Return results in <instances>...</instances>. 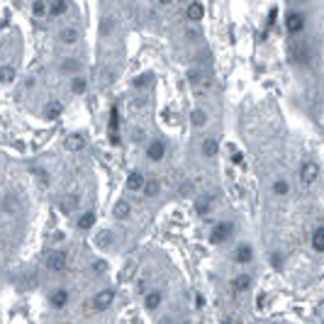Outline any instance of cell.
Returning a JSON list of instances; mask_svg holds the SVG:
<instances>
[{
	"mask_svg": "<svg viewBox=\"0 0 324 324\" xmlns=\"http://www.w3.org/2000/svg\"><path fill=\"white\" fill-rule=\"evenodd\" d=\"M232 232H234V224L232 222H217L210 229V241L212 244H222V241H227L232 237Z\"/></svg>",
	"mask_w": 324,
	"mask_h": 324,
	"instance_id": "6da1fadb",
	"label": "cell"
},
{
	"mask_svg": "<svg viewBox=\"0 0 324 324\" xmlns=\"http://www.w3.org/2000/svg\"><path fill=\"white\" fill-rule=\"evenodd\" d=\"M66 266H68V254H66L64 249H54V251L47 256V268H49V271H56V273H59V271H64Z\"/></svg>",
	"mask_w": 324,
	"mask_h": 324,
	"instance_id": "7a4b0ae2",
	"label": "cell"
},
{
	"mask_svg": "<svg viewBox=\"0 0 324 324\" xmlns=\"http://www.w3.org/2000/svg\"><path fill=\"white\" fill-rule=\"evenodd\" d=\"M290 59L295 61V64H309V59H312V51H309V47L307 44H302V42H297V44H290Z\"/></svg>",
	"mask_w": 324,
	"mask_h": 324,
	"instance_id": "3957f363",
	"label": "cell"
},
{
	"mask_svg": "<svg viewBox=\"0 0 324 324\" xmlns=\"http://www.w3.org/2000/svg\"><path fill=\"white\" fill-rule=\"evenodd\" d=\"M112 302H115V290H112V288H105V290H100V292L93 297V305H95V309H98V312L110 309V307H112Z\"/></svg>",
	"mask_w": 324,
	"mask_h": 324,
	"instance_id": "277c9868",
	"label": "cell"
},
{
	"mask_svg": "<svg viewBox=\"0 0 324 324\" xmlns=\"http://www.w3.org/2000/svg\"><path fill=\"white\" fill-rule=\"evenodd\" d=\"M319 176V166L314 164V161H305L302 169H300V183L302 186H312Z\"/></svg>",
	"mask_w": 324,
	"mask_h": 324,
	"instance_id": "5b68a950",
	"label": "cell"
},
{
	"mask_svg": "<svg viewBox=\"0 0 324 324\" xmlns=\"http://www.w3.org/2000/svg\"><path fill=\"white\" fill-rule=\"evenodd\" d=\"M251 258H254V246L251 244H239L237 251H234V261L246 266V263H251Z\"/></svg>",
	"mask_w": 324,
	"mask_h": 324,
	"instance_id": "8992f818",
	"label": "cell"
},
{
	"mask_svg": "<svg viewBox=\"0 0 324 324\" xmlns=\"http://www.w3.org/2000/svg\"><path fill=\"white\" fill-rule=\"evenodd\" d=\"M49 302H51L54 309H64V307L68 305V290H66V288H56V290L49 295Z\"/></svg>",
	"mask_w": 324,
	"mask_h": 324,
	"instance_id": "52a82bcc",
	"label": "cell"
},
{
	"mask_svg": "<svg viewBox=\"0 0 324 324\" xmlns=\"http://www.w3.org/2000/svg\"><path fill=\"white\" fill-rule=\"evenodd\" d=\"M285 25H288V32H290V34H300V32L305 30V17H302L300 13H290L288 20H285Z\"/></svg>",
	"mask_w": 324,
	"mask_h": 324,
	"instance_id": "ba28073f",
	"label": "cell"
},
{
	"mask_svg": "<svg viewBox=\"0 0 324 324\" xmlns=\"http://www.w3.org/2000/svg\"><path fill=\"white\" fill-rule=\"evenodd\" d=\"M161 300H164L161 290H151V292H146V297H144V307H146L149 312H153V309L161 307Z\"/></svg>",
	"mask_w": 324,
	"mask_h": 324,
	"instance_id": "9c48e42d",
	"label": "cell"
},
{
	"mask_svg": "<svg viewBox=\"0 0 324 324\" xmlns=\"http://www.w3.org/2000/svg\"><path fill=\"white\" fill-rule=\"evenodd\" d=\"M251 275L249 273H241V275H237L234 280H232V288H234V292H246L249 288H251Z\"/></svg>",
	"mask_w": 324,
	"mask_h": 324,
	"instance_id": "30bf717a",
	"label": "cell"
},
{
	"mask_svg": "<svg viewBox=\"0 0 324 324\" xmlns=\"http://www.w3.org/2000/svg\"><path fill=\"white\" fill-rule=\"evenodd\" d=\"M164 153H166V146L161 144V141H151L149 149H146V156L151 161H161V158H164Z\"/></svg>",
	"mask_w": 324,
	"mask_h": 324,
	"instance_id": "8fae6325",
	"label": "cell"
},
{
	"mask_svg": "<svg viewBox=\"0 0 324 324\" xmlns=\"http://www.w3.org/2000/svg\"><path fill=\"white\" fill-rule=\"evenodd\" d=\"M312 249L317 254H324V227H317L312 232Z\"/></svg>",
	"mask_w": 324,
	"mask_h": 324,
	"instance_id": "7c38bea8",
	"label": "cell"
},
{
	"mask_svg": "<svg viewBox=\"0 0 324 324\" xmlns=\"http://www.w3.org/2000/svg\"><path fill=\"white\" fill-rule=\"evenodd\" d=\"M83 146H85V139L81 134H68L66 136V149L68 151H81Z\"/></svg>",
	"mask_w": 324,
	"mask_h": 324,
	"instance_id": "4fadbf2b",
	"label": "cell"
},
{
	"mask_svg": "<svg viewBox=\"0 0 324 324\" xmlns=\"http://www.w3.org/2000/svg\"><path fill=\"white\" fill-rule=\"evenodd\" d=\"M129 212H132V207H129V203H124V200H119V203L112 207V217H115V220H127Z\"/></svg>",
	"mask_w": 324,
	"mask_h": 324,
	"instance_id": "5bb4252c",
	"label": "cell"
},
{
	"mask_svg": "<svg viewBox=\"0 0 324 324\" xmlns=\"http://www.w3.org/2000/svg\"><path fill=\"white\" fill-rule=\"evenodd\" d=\"M127 188H129V190H141V188H144V176H141L139 171L129 173V176H127Z\"/></svg>",
	"mask_w": 324,
	"mask_h": 324,
	"instance_id": "9a60e30c",
	"label": "cell"
},
{
	"mask_svg": "<svg viewBox=\"0 0 324 324\" xmlns=\"http://www.w3.org/2000/svg\"><path fill=\"white\" fill-rule=\"evenodd\" d=\"M203 15H205V8H203L200 3H193V5L188 8V17H190L193 22H198V20H203Z\"/></svg>",
	"mask_w": 324,
	"mask_h": 324,
	"instance_id": "2e32d148",
	"label": "cell"
},
{
	"mask_svg": "<svg viewBox=\"0 0 324 324\" xmlns=\"http://www.w3.org/2000/svg\"><path fill=\"white\" fill-rule=\"evenodd\" d=\"M144 195L146 198H153V195H158V190H161V186H158V181H144Z\"/></svg>",
	"mask_w": 324,
	"mask_h": 324,
	"instance_id": "e0dca14e",
	"label": "cell"
},
{
	"mask_svg": "<svg viewBox=\"0 0 324 324\" xmlns=\"http://www.w3.org/2000/svg\"><path fill=\"white\" fill-rule=\"evenodd\" d=\"M0 81L13 83L15 81V66H0Z\"/></svg>",
	"mask_w": 324,
	"mask_h": 324,
	"instance_id": "ac0fdd59",
	"label": "cell"
},
{
	"mask_svg": "<svg viewBox=\"0 0 324 324\" xmlns=\"http://www.w3.org/2000/svg\"><path fill=\"white\" fill-rule=\"evenodd\" d=\"M217 149H220L217 139H205V141H203V153H205V156H215Z\"/></svg>",
	"mask_w": 324,
	"mask_h": 324,
	"instance_id": "d6986e66",
	"label": "cell"
},
{
	"mask_svg": "<svg viewBox=\"0 0 324 324\" xmlns=\"http://www.w3.org/2000/svg\"><path fill=\"white\" fill-rule=\"evenodd\" d=\"M93 224H95V215H93V212L81 215V220H78V229H90Z\"/></svg>",
	"mask_w": 324,
	"mask_h": 324,
	"instance_id": "ffe728a7",
	"label": "cell"
},
{
	"mask_svg": "<svg viewBox=\"0 0 324 324\" xmlns=\"http://www.w3.org/2000/svg\"><path fill=\"white\" fill-rule=\"evenodd\" d=\"M190 122H193L195 127H203V124L207 122V115H205L203 110H193V112H190Z\"/></svg>",
	"mask_w": 324,
	"mask_h": 324,
	"instance_id": "44dd1931",
	"label": "cell"
},
{
	"mask_svg": "<svg viewBox=\"0 0 324 324\" xmlns=\"http://www.w3.org/2000/svg\"><path fill=\"white\" fill-rule=\"evenodd\" d=\"M117 129H119V117H117V107L110 110V134L117 136Z\"/></svg>",
	"mask_w": 324,
	"mask_h": 324,
	"instance_id": "7402d4cb",
	"label": "cell"
},
{
	"mask_svg": "<svg viewBox=\"0 0 324 324\" xmlns=\"http://www.w3.org/2000/svg\"><path fill=\"white\" fill-rule=\"evenodd\" d=\"M76 207H78V198H76V195H68V198L61 200V210H64V212H71V210H76Z\"/></svg>",
	"mask_w": 324,
	"mask_h": 324,
	"instance_id": "603a6c76",
	"label": "cell"
},
{
	"mask_svg": "<svg viewBox=\"0 0 324 324\" xmlns=\"http://www.w3.org/2000/svg\"><path fill=\"white\" fill-rule=\"evenodd\" d=\"M273 193H275V195H288V193H290L288 181H275V183H273Z\"/></svg>",
	"mask_w": 324,
	"mask_h": 324,
	"instance_id": "cb8c5ba5",
	"label": "cell"
},
{
	"mask_svg": "<svg viewBox=\"0 0 324 324\" xmlns=\"http://www.w3.org/2000/svg\"><path fill=\"white\" fill-rule=\"evenodd\" d=\"M85 88H88V83H85L83 78H76V81L71 83V93H76V95H81V93H85Z\"/></svg>",
	"mask_w": 324,
	"mask_h": 324,
	"instance_id": "d4e9b609",
	"label": "cell"
},
{
	"mask_svg": "<svg viewBox=\"0 0 324 324\" xmlns=\"http://www.w3.org/2000/svg\"><path fill=\"white\" fill-rule=\"evenodd\" d=\"M47 8H49L47 0H37V3L32 5V13H34L37 17H42V15H47Z\"/></svg>",
	"mask_w": 324,
	"mask_h": 324,
	"instance_id": "484cf974",
	"label": "cell"
},
{
	"mask_svg": "<svg viewBox=\"0 0 324 324\" xmlns=\"http://www.w3.org/2000/svg\"><path fill=\"white\" fill-rule=\"evenodd\" d=\"M61 42L64 44H73L76 42V30H64L61 32Z\"/></svg>",
	"mask_w": 324,
	"mask_h": 324,
	"instance_id": "4316f807",
	"label": "cell"
},
{
	"mask_svg": "<svg viewBox=\"0 0 324 324\" xmlns=\"http://www.w3.org/2000/svg\"><path fill=\"white\" fill-rule=\"evenodd\" d=\"M66 73H73V71H78L81 68V64L76 61V59H68V61H64V66H61Z\"/></svg>",
	"mask_w": 324,
	"mask_h": 324,
	"instance_id": "83f0119b",
	"label": "cell"
},
{
	"mask_svg": "<svg viewBox=\"0 0 324 324\" xmlns=\"http://www.w3.org/2000/svg\"><path fill=\"white\" fill-rule=\"evenodd\" d=\"M195 210H198V215H207V212H210V200H207V198H203V200H198V205H195Z\"/></svg>",
	"mask_w": 324,
	"mask_h": 324,
	"instance_id": "f1b7e54d",
	"label": "cell"
},
{
	"mask_svg": "<svg viewBox=\"0 0 324 324\" xmlns=\"http://www.w3.org/2000/svg\"><path fill=\"white\" fill-rule=\"evenodd\" d=\"M66 8H68L66 0H56L54 8H51V13H54V15H64V13H66Z\"/></svg>",
	"mask_w": 324,
	"mask_h": 324,
	"instance_id": "f546056e",
	"label": "cell"
},
{
	"mask_svg": "<svg viewBox=\"0 0 324 324\" xmlns=\"http://www.w3.org/2000/svg\"><path fill=\"white\" fill-rule=\"evenodd\" d=\"M112 241V234L110 232H100V237H98V246H107Z\"/></svg>",
	"mask_w": 324,
	"mask_h": 324,
	"instance_id": "4dcf8cb0",
	"label": "cell"
},
{
	"mask_svg": "<svg viewBox=\"0 0 324 324\" xmlns=\"http://www.w3.org/2000/svg\"><path fill=\"white\" fill-rule=\"evenodd\" d=\"M59 112H61V105L59 102H51V107L47 110V117H56Z\"/></svg>",
	"mask_w": 324,
	"mask_h": 324,
	"instance_id": "1f68e13d",
	"label": "cell"
},
{
	"mask_svg": "<svg viewBox=\"0 0 324 324\" xmlns=\"http://www.w3.org/2000/svg\"><path fill=\"white\" fill-rule=\"evenodd\" d=\"M273 268H283V256L280 254H273Z\"/></svg>",
	"mask_w": 324,
	"mask_h": 324,
	"instance_id": "d6a6232c",
	"label": "cell"
},
{
	"mask_svg": "<svg viewBox=\"0 0 324 324\" xmlns=\"http://www.w3.org/2000/svg\"><path fill=\"white\" fill-rule=\"evenodd\" d=\"M188 81H190V83H198V81H200V73H198V71H188Z\"/></svg>",
	"mask_w": 324,
	"mask_h": 324,
	"instance_id": "836d02e7",
	"label": "cell"
},
{
	"mask_svg": "<svg viewBox=\"0 0 324 324\" xmlns=\"http://www.w3.org/2000/svg\"><path fill=\"white\" fill-rule=\"evenodd\" d=\"M13 210H15V200L8 198V200H5V212H13Z\"/></svg>",
	"mask_w": 324,
	"mask_h": 324,
	"instance_id": "e575fe53",
	"label": "cell"
},
{
	"mask_svg": "<svg viewBox=\"0 0 324 324\" xmlns=\"http://www.w3.org/2000/svg\"><path fill=\"white\" fill-rule=\"evenodd\" d=\"M105 266H107L105 261H98V263H95V273H102V271H105Z\"/></svg>",
	"mask_w": 324,
	"mask_h": 324,
	"instance_id": "d590c367",
	"label": "cell"
},
{
	"mask_svg": "<svg viewBox=\"0 0 324 324\" xmlns=\"http://www.w3.org/2000/svg\"><path fill=\"white\" fill-rule=\"evenodd\" d=\"M110 25H112L110 20H102V34H107V32H110Z\"/></svg>",
	"mask_w": 324,
	"mask_h": 324,
	"instance_id": "8d00e7d4",
	"label": "cell"
},
{
	"mask_svg": "<svg viewBox=\"0 0 324 324\" xmlns=\"http://www.w3.org/2000/svg\"><path fill=\"white\" fill-rule=\"evenodd\" d=\"M195 307H205V297H203V295L195 297Z\"/></svg>",
	"mask_w": 324,
	"mask_h": 324,
	"instance_id": "74e56055",
	"label": "cell"
},
{
	"mask_svg": "<svg viewBox=\"0 0 324 324\" xmlns=\"http://www.w3.org/2000/svg\"><path fill=\"white\" fill-rule=\"evenodd\" d=\"M190 190H193V186H190V183H186V186H183V188H181V193H183V195H188V193H190Z\"/></svg>",
	"mask_w": 324,
	"mask_h": 324,
	"instance_id": "f35d334b",
	"label": "cell"
},
{
	"mask_svg": "<svg viewBox=\"0 0 324 324\" xmlns=\"http://www.w3.org/2000/svg\"><path fill=\"white\" fill-rule=\"evenodd\" d=\"M232 161H234V164H241V153H239V151H234V156H232Z\"/></svg>",
	"mask_w": 324,
	"mask_h": 324,
	"instance_id": "ab89813d",
	"label": "cell"
},
{
	"mask_svg": "<svg viewBox=\"0 0 324 324\" xmlns=\"http://www.w3.org/2000/svg\"><path fill=\"white\" fill-rule=\"evenodd\" d=\"M158 3H161V5H169V3H171V0H158Z\"/></svg>",
	"mask_w": 324,
	"mask_h": 324,
	"instance_id": "60d3db41",
	"label": "cell"
}]
</instances>
